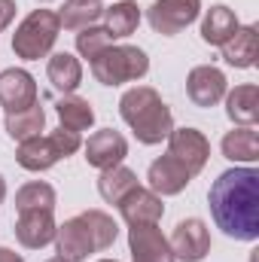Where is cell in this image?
<instances>
[{
    "instance_id": "30bf717a",
    "label": "cell",
    "mask_w": 259,
    "mask_h": 262,
    "mask_svg": "<svg viewBox=\"0 0 259 262\" xmlns=\"http://www.w3.org/2000/svg\"><path fill=\"white\" fill-rule=\"evenodd\" d=\"M85 162L98 171H107V168H116L122 165V159L128 156V140L113 128H101L95 131L89 140H85Z\"/></svg>"
},
{
    "instance_id": "d6a6232c",
    "label": "cell",
    "mask_w": 259,
    "mask_h": 262,
    "mask_svg": "<svg viewBox=\"0 0 259 262\" xmlns=\"http://www.w3.org/2000/svg\"><path fill=\"white\" fill-rule=\"evenodd\" d=\"M49 262H64V259H58V256H55V259H49Z\"/></svg>"
},
{
    "instance_id": "9a60e30c",
    "label": "cell",
    "mask_w": 259,
    "mask_h": 262,
    "mask_svg": "<svg viewBox=\"0 0 259 262\" xmlns=\"http://www.w3.org/2000/svg\"><path fill=\"white\" fill-rule=\"evenodd\" d=\"M55 247H58V259L64 262H85L89 253H95V241L79 216L64 220L55 229Z\"/></svg>"
},
{
    "instance_id": "ac0fdd59",
    "label": "cell",
    "mask_w": 259,
    "mask_h": 262,
    "mask_svg": "<svg viewBox=\"0 0 259 262\" xmlns=\"http://www.w3.org/2000/svg\"><path fill=\"white\" fill-rule=\"evenodd\" d=\"M226 113L235 125H256L259 119V89L253 82L235 85L226 95Z\"/></svg>"
},
{
    "instance_id": "3957f363",
    "label": "cell",
    "mask_w": 259,
    "mask_h": 262,
    "mask_svg": "<svg viewBox=\"0 0 259 262\" xmlns=\"http://www.w3.org/2000/svg\"><path fill=\"white\" fill-rule=\"evenodd\" d=\"M79 146H82L79 131L58 128V131H52V134H37V137L21 140L18 149H15V162L25 171H49L55 162L73 156Z\"/></svg>"
},
{
    "instance_id": "9c48e42d",
    "label": "cell",
    "mask_w": 259,
    "mask_h": 262,
    "mask_svg": "<svg viewBox=\"0 0 259 262\" xmlns=\"http://www.w3.org/2000/svg\"><path fill=\"white\" fill-rule=\"evenodd\" d=\"M37 104V82L28 70L9 67L0 73V107L6 113H21Z\"/></svg>"
},
{
    "instance_id": "52a82bcc",
    "label": "cell",
    "mask_w": 259,
    "mask_h": 262,
    "mask_svg": "<svg viewBox=\"0 0 259 262\" xmlns=\"http://www.w3.org/2000/svg\"><path fill=\"white\" fill-rule=\"evenodd\" d=\"M171 250H174V259L180 262H201L207 253H210V232L201 220H180L174 235L168 238Z\"/></svg>"
},
{
    "instance_id": "f1b7e54d",
    "label": "cell",
    "mask_w": 259,
    "mask_h": 262,
    "mask_svg": "<svg viewBox=\"0 0 259 262\" xmlns=\"http://www.w3.org/2000/svg\"><path fill=\"white\" fill-rule=\"evenodd\" d=\"M113 46V37L107 34V28H98V25H89V28H82L79 34H76V52L82 55V58H89V61H95L104 49H110Z\"/></svg>"
},
{
    "instance_id": "2e32d148",
    "label": "cell",
    "mask_w": 259,
    "mask_h": 262,
    "mask_svg": "<svg viewBox=\"0 0 259 262\" xmlns=\"http://www.w3.org/2000/svg\"><path fill=\"white\" fill-rule=\"evenodd\" d=\"M55 220H52V210H28V213H18V223H15V238L21 247L28 250H40L46 247L49 241H55Z\"/></svg>"
},
{
    "instance_id": "4316f807",
    "label": "cell",
    "mask_w": 259,
    "mask_h": 262,
    "mask_svg": "<svg viewBox=\"0 0 259 262\" xmlns=\"http://www.w3.org/2000/svg\"><path fill=\"white\" fill-rule=\"evenodd\" d=\"M15 210L28 213V210H55V189L43 180H34L28 186H21L15 192Z\"/></svg>"
},
{
    "instance_id": "44dd1931",
    "label": "cell",
    "mask_w": 259,
    "mask_h": 262,
    "mask_svg": "<svg viewBox=\"0 0 259 262\" xmlns=\"http://www.w3.org/2000/svg\"><path fill=\"white\" fill-rule=\"evenodd\" d=\"M46 76H49V82H52L58 92H76L79 82H82V64H79V58H73L70 52H58V55L49 58Z\"/></svg>"
},
{
    "instance_id": "ba28073f",
    "label": "cell",
    "mask_w": 259,
    "mask_h": 262,
    "mask_svg": "<svg viewBox=\"0 0 259 262\" xmlns=\"http://www.w3.org/2000/svg\"><path fill=\"white\" fill-rule=\"evenodd\" d=\"M168 156L183 162L186 171L195 177L210 159V143L198 128H174L168 134Z\"/></svg>"
},
{
    "instance_id": "5b68a950",
    "label": "cell",
    "mask_w": 259,
    "mask_h": 262,
    "mask_svg": "<svg viewBox=\"0 0 259 262\" xmlns=\"http://www.w3.org/2000/svg\"><path fill=\"white\" fill-rule=\"evenodd\" d=\"M146 70H149V58L137 46H110L92 61V73L101 85L134 82V79L146 76Z\"/></svg>"
},
{
    "instance_id": "836d02e7",
    "label": "cell",
    "mask_w": 259,
    "mask_h": 262,
    "mask_svg": "<svg viewBox=\"0 0 259 262\" xmlns=\"http://www.w3.org/2000/svg\"><path fill=\"white\" fill-rule=\"evenodd\" d=\"M98 262H116V259H98Z\"/></svg>"
},
{
    "instance_id": "d4e9b609",
    "label": "cell",
    "mask_w": 259,
    "mask_h": 262,
    "mask_svg": "<svg viewBox=\"0 0 259 262\" xmlns=\"http://www.w3.org/2000/svg\"><path fill=\"white\" fill-rule=\"evenodd\" d=\"M46 128V113L40 104L21 110V113H6V134L12 140H28V137H37L40 131Z\"/></svg>"
},
{
    "instance_id": "4fadbf2b",
    "label": "cell",
    "mask_w": 259,
    "mask_h": 262,
    "mask_svg": "<svg viewBox=\"0 0 259 262\" xmlns=\"http://www.w3.org/2000/svg\"><path fill=\"white\" fill-rule=\"evenodd\" d=\"M189 180H192V174L186 171V165L183 162H177L174 156H162V159H156L153 165H149V171H146V183H149V192H156V195H180L186 186H189Z\"/></svg>"
},
{
    "instance_id": "ffe728a7",
    "label": "cell",
    "mask_w": 259,
    "mask_h": 262,
    "mask_svg": "<svg viewBox=\"0 0 259 262\" xmlns=\"http://www.w3.org/2000/svg\"><path fill=\"white\" fill-rule=\"evenodd\" d=\"M238 28H241V25H238V15H235L229 6L217 3V6L207 9V15H204V21H201V40L210 43V46H223Z\"/></svg>"
},
{
    "instance_id": "603a6c76",
    "label": "cell",
    "mask_w": 259,
    "mask_h": 262,
    "mask_svg": "<svg viewBox=\"0 0 259 262\" xmlns=\"http://www.w3.org/2000/svg\"><path fill=\"white\" fill-rule=\"evenodd\" d=\"M104 18H107V34L113 37V40H122V37H131L134 31H137V25H140V9H137V3H131V0H122V3H113L110 9H104Z\"/></svg>"
},
{
    "instance_id": "7a4b0ae2",
    "label": "cell",
    "mask_w": 259,
    "mask_h": 262,
    "mask_svg": "<svg viewBox=\"0 0 259 262\" xmlns=\"http://www.w3.org/2000/svg\"><path fill=\"white\" fill-rule=\"evenodd\" d=\"M119 113L131 125L134 137L146 146L162 143L171 131H174V116L168 110V104L162 101V95L149 85H134L122 95L119 101Z\"/></svg>"
},
{
    "instance_id": "7c38bea8",
    "label": "cell",
    "mask_w": 259,
    "mask_h": 262,
    "mask_svg": "<svg viewBox=\"0 0 259 262\" xmlns=\"http://www.w3.org/2000/svg\"><path fill=\"white\" fill-rule=\"evenodd\" d=\"M186 95L195 107H217L226 98V73L213 64L192 67L186 76Z\"/></svg>"
},
{
    "instance_id": "e575fe53",
    "label": "cell",
    "mask_w": 259,
    "mask_h": 262,
    "mask_svg": "<svg viewBox=\"0 0 259 262\" xmlns=\"http://www.w3.org/2000/svg\"><path fill=\"white\" fill-rule=\"evenodd\" d=\"M40 3H46V0H40Z\"/></svg>"
},
{
    "instance_id": "277c9868",
    "label": "cell",
    "mask_w": 259,
    "mask_h": 262,
    "mask_svg": "<svg viewBox=\"0 0 259 262\" xmlns=\"http://www.w3.org/2000/svg\"><path fill=\"white\" fill-rule=\"evenodd\" d=\"M61 21L58 12L52 9H34L12 34V52L25 61H40L52 52L55 40H58Z\"/></svg>"
},
{
    "instance_id": "1f68e13d",
    "label": "cell",
    "mask_w": 259,
    "mask_h": 262,
    "mask_svg": "<svg viewBox=\"0 0 259 262\" xmlns=\"http://www.w3.org/2000/svg\"><path fill=\"white\" fill-rule=\"evenodd\" d=\"M3 198H6V180L0 177V204H3Z\"/></svg>"
},
{
    "instance_id": "d6986e66",
    "label": "cell",
    "mask_w": 259,
    "mask_h": 262,
    "mask_svg": "<svg viewBox=\"0 0 259 262\" xmlns=\"http://www.w3.org/2000/svg\"><path fill=\"white\" fill-rule=\"evenodd\" d=\"M220 149H223V156H226L229 162L253 165V162L259 159V134H256V128H253V125H238V128H232L226 137H223Z\"/></svg>"
},
{
    "instance_id": "7402d4cb",
    "label": "cell",
    "mask_w": 259,
    "mask_h": 262,
    "mask_svg": "<svg viewBox=\"0 0 259 262\" xmlns=\"http://www.w3.org/2000/svg\"><path fill=\"white\" fill-rule=\"evenodd\" d=\"M101 15H104L101 0H64V6L58 12V21L67 31H82V28L95 25Z\"/></svg>"
},
{
    "instance_id": "6da1fadb",
    "label": "cell",
    "mask_w": 259,
    "mask_h": 262,
    "mask_svg": "<svg viewBox=\"0 0 259 262\" xmlns=\"http://www.w3.org/2000/svg\"><path fill=\"white\" fill-rule=\"evenodd\" d=\"M207 204L217 229H223L229 238L235 241L259 238V171L253 165L223 171L207 192Z\"/></svg>"
},
{
    "instance_id": "cb8c5ba5",
    "label": "cell",
    "mask_w": 259,
    "mask_h": 262,
    "mask_svg": "<svg viewBox=\"0 0 259 262\" xmlns=\"http://www.w3.org/2000/svg\"><path fill=\"white\" fill-rule=\"evenodd\" d=\"M134 186H137V174L131 168H122V165L107 168L98 177V192H101V198L107 204H119V198L125 195L128 189H134Z\"/></svg>"
},
{
    "instance_id": "83f0119b",
    "label": "cell",
    "mask_w": 259,
    "mask_h": 262,
    "mask_svg": "<svg viewBox=\"0 0 259 262\" xmlns=\"http://www.w3.org/2000/svg\"><path fill=\"white\" fill-rule=\"evenodd\" d=\"M79 220L85 223V229H89V235H92V241H95V250L113 247L119 229H116V223H113L110 213H104V210H82Z\"/></svg>"
},
{
    "instance_id": "484cf974",
    "label": "cell",
    "mask_w": 259,
    "mask_h": 262,
    "mask_svg": "<svg viewBox=\"0 0 259 262\" xmlns=\"http://www.w3.org/2000/svg\"><path fill=\"white\" fill-rule=\"evenodd\" d=\"M55 113L61 119V128H70V131H85L95 122V110L82 98H61L55 104Z\"/></svg>"
},
{
    "instance_id": "8992f818",
    "label": "cell",
    "mask_w": 259,
    "mask_h": 262,
    "mask_svg": "<svg viewBox=\"0 0 259 262\" xmlns=\"http://www.w3.org/2000/svg\"><path fill=\"white\" fill-rule=\"evenodd\" d=\"M201 12V0H156L146 12L149 25L162 37H174L183 28H189Z\"/></svg>"
},
{
    "instance_id": "f546056e",
    "label": "cell",
    "mask_w": 259,
    "mask_h": 262,
    "mask_svg": "<svg viewBox=\"0 0 259 262\" xmlns=\"http://www.w3.org/2000/svg\"><path fill=\"white\" fill-rule=\"evenodd\" d=\"M15 18V0H0V31L9 28Z\"/></svg>"
},
{
    "instance_id": "e0dca14e",
    "label": "cell",
    "mask_w": 259,
    "mask_h": 262,
    "mask_svg": "<svg viewBox=\"0 0 259 262\" xmlns=\"http://www.w3.org/2000/svg\"><path fill=\"white\" fill-rule=\"evenodd\" d=\"M223 58L226 64L238 67V70H247V67L256 64V52H259V34L256 25H247V28H238L223 46Z\"/></svg>"
},
{
    "instance_id": "8fae6325",
    "label": "cell",
    "mask_w": 259,
    "mask_h": 262,
    "mask_svg": "<svg viewBox=\"0 0 259 262\" xmlns=\"http://www.w3.org/2000/svg\"><path fill=\"white\" fill-rule=\"evenodd\" d=\"M128 250H131V262H177L168 238L162 235V229L156 223L153 226H131Z\"/></svg>"
},
{
    "instance_id": "4dcf8cb0",
    "label": "cell",
    "mask_w": 259,
    "mask_h": 262,
    "mask_svg": "<svg viewBox=\"0 0 259 262\" xmlns=\"http://www.w3.org/2000/svg\"><path fill=\"white\" fill-rule=\"evenodd\" d=\"M0 262H25L15 250H9V247H0Z\"/></svg>"
},
{
    "instance_id": "5bb4252c",
    "label": "cell",
    "mask_w": 259,
    "mask_h": 262,
    "mask_svg": "<svg viewBox=\"0 0 259 262\" xmlns=\"http://www.w3.org/2000/svg\"><path fill=\"white\" fill-rule=\"evenodd\" d=\"M119 213L128 223V229L131 226H153V223L162 220L165 204H162V198L156 195V192L134 186V189H128L125 195L119 198Z\"/></svg>"
}]
</instances>
